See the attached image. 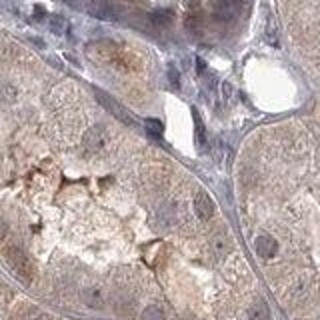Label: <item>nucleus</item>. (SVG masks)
<instances>
[{
  "label": "nucleus",
  "mask_w": 320,
  "mask_h": 320,
  "mask_svg": "<svg viewBox=\"0 0 320 320\" xmlns=\"http://www.w3.org/2000/svg\"><path fill=\"white\" fill-rule=\"evenodd\" d=\"M192 118H194V142H196V146L202 150L204 144H206V132H204V124H202V120H200L196 108H192Z\"/></svg>",
  "instance_id": "nucleus-9"
},
{
  "label": "nucleus",
  "mask_w": 320,
  "mask_h": 320,
  "mask_svg": "<svg viewBox=\"0 0 320 320\" xmlns=\"http://www.w3.org/2000/svg\"><path fill=\"white\" fill-rule=\"evenodd\" d=\"M150 20H152V24H156V26H168V24H172L174 14H172L170 10H156V12L150 14Z\"/></svg>",
  "instance_id": "nucleus-11"
},
{
  "label": "nucleus",
  "mask_w": 320,
  "mask_h": 320,
  "mask_svg": "<svg viewBox=\"0 0 320 320\" xmlns=\"http://www.w3.org/2000/svg\"><path fill=\"white\" fill-rule=\"evenodd\" d=\"M140 320H166V318H164V312L160 310L158 306L150 304V306H146V308L142 310V314H140Z\"/></svg>",
  "instance_id": "nucleus-12"
},
{
  "label": "nucleus",
  "mask_w": 320,
  "mask_h": 320,
  "mask_svg": "<svg viewBox=\"0 0 320 320\" xmlns=\"http://www.w3.org/2000/svg\"><path fill=\"white\" fill-rule=\"evenodd\" d=\"M168 80H170V84H172V86H178V82H180L178 70H176L174 66H168Z\"/></svg>",
  "instance_id": "nucleus-17"
},
{
  "label": "nucleus",
  "mask_w": 320,
  "mask_h": 320,
  "mask_svg": "<svg viewBox=\"0 0 320 320\" xmlns=\"http://www.w3.org/2000/svg\"><path fill=\"white\" fill-rule=\"evenodd\" d=\"M4 256H6L8 266L16 272V276H18L22 282H26V284H28V282L32 280V274H34L32 264H30L28 256H26L20 248H16V246H8V248L4 250Z\"/></svg>",
  "instance_id": "nucleus-1"
},
{
  "label": "nucleus",
  "mask_w": 320,
  "mask_h": 320,
  "mask_svg": "<svg viewBox=\"0 0 320 320\" xmlns=\"http://www.w3.org/2000/svg\"><path fill=\"white\" fill-rule=\"evenodd\" d=\"M88 10H90V14H92L94 18H98V20H112V18H114L112 6H110L108 2H104V0H94Z\"/></svg>",
  "instance_id": "nucleus-6"
},
{
  "label": "nucleus",
  "mask_w": 320,
  "mask_h": 320,
  "mask_svg": "<svg viewBox=\"0 0 320 320\" xmlns=\"http://www.w3.org/2000/svg\"><path fill=\"white\" fill-rule=\"evenodd\" d=\"M144 124H146V126H148V130H150L152 134H156V136H160V134H162V130H164L162 122H160V120H154V118H148Z\"/></svg>",
  "instance_id": "nucleus-16"
},
{
  "label": "nucleus",
  "mask_w": 320,
  "mask_h": 320,
  "mask_svg": "<svg viewBox=\"0 0 320 320\" xmlns=\"http://www.w3.org/2000/svg\"><path fill=\"white\" fill-rule=\"evenodd\" d=\"M48 24H50V30L54 34H64V30H66V20L62 16H50Z\"/></svg>",
  "instance_id": "nucleus-13"
},
{
  "label": "nucleus",
  "mask_w": 320,
  "mask_h": 320,
  "mask_svg": "<svg viewBox=\"0 0 320 320\" xmlns=\"http://www.w3.org/2000/svg\"><path fill=\"white\" fill-rule=\"evenodd\" d=\"M96 98L100 100V104L106 108L108 112H112L120 122H124V124H134V120H132V116H130V112H126L124 108L120 106L118 102H114L110 96H106L104 92H100V90H96Z\"/></svg>",
  "instance_id": "nucleus-2"
},
{
  "label": "nucleus",
  "mask_w": 320,
  "mask_h": 320,
  "mask_svg": "<svg viewBox=\"0 0 320 320\" xmlns=\"http://www.w3.org/2000/svg\"><path fill=\"white\" fill-rule=\"evenodd\" d=\"M2 96H4L6 102H14V100H16V90H14L8 82H4V84H2Z\"/></svg>",
  "instance_id": "nucleus-15"
},
{
  "label": "nucleus",
  "mask_w": 320,
  "mask_h": 320,
  "mask_svg": "<svg viewBox=\"0 0 320 320\" xmlns=\"http://www.w3.org/2000/svg\"><path fill=\"white\" fill-rule=\"evenodd\" d=\"M222 96H224V100H230V96H232V86H230V82H224V84H222Z\"/></svg>",
  "instance_id": "nucleus-18"
},
{
  "label": "nucleus",
  "mask_w": 320,
  "mask_h": 320,
  "mask_svg": "<svg viewBox=\"0 0 320 320\" xmlns=\"http://www.w3.org/2000/svg\"><path fill=\"white\" fill-rule=\"evenodd\" d=\"M82 298H84V302H86L90 308H102V304H104L102 294H100L96 288H88V290H84Z\"/></svg>",
  "instance_id": "nucleus-10"
},
{
  "label": "nucleus",
  "mask_w": 320,
  "mask_h": 320,
  "mask_svg": "<svg viewBox=\"0 0 320 320\" xmlns=\"http://www.w3.org/2000/svg\"><path fill=\"white\" fill-rule=\"evenodd\" d=\"M254 248H256V254L262 256V258H272L278 250V242L272 238V236H258L256 242H254Z\"/></svg>",
  "instance_id": "nucleus-5"
},
{
  "label": "nucleus",
  "mask_w": 320,
  "mask_h": 320,
  "mask_svg": "<svg viewBox=\"0 0 320 320\" xmlns=\"http://www.w3.org/2000/svg\"><path fill=\"white\" fill-rule=\"evenodd\" d=\"M196 66H198V72L202 74V72H204V62H202V58H196Z\"/></svg>",
  "instance_id": "nucleus-19"
},
{
  "label": "nucleus",
  "mask_w": 320,
  "mask_h": 320,
  "mask_svg": "<svg viewBox=\"0 0 320 320\" xmlns=\"http://www.w3.org/2000/svg\"><path fill=\"white\" fill-rule=\"evenodd\" d=\"M194 210L198 214V218L200 220H208V218H212L214 214V202L212 198L206 194V192H198L196 196H194Z\"/></svg>",
  "instance_id": "nucleus-3"
},
{
  "label": "nucleus",
  "mask_w": 320,
  "mask_h": 320,
  "mask_svg": "<svg viewBox=\"0 0 320 320\" xmlns=\"http://www.w3.org/2000/svg\"><path fill=\"white\" fill-rule=\"evenodd\" d=\"M238 12V0H218L214 6V18L216 20H230Z\"/></svg>",
  "instance_id": "nucleus-4"
},
{
  "label": "nucleus",
  "mask_w": 320,
  "mask_h": 320,
  "mask_svg": "<svg viewBox=\"0 0 320 320\" xmlns=\"http://www.w3.org/2000/svg\"><path fill=\"white\" fill-rule=\"evenodd\" d=\"M84 144H86L90 150L102 148V146H104V132H102V128H100V126H98V128H90V130L86 132V136H84Z\"/></svg>",
  "instance_id": "nucleus-7"
},
{
  "label": "nucleus",
  "mask_w": 320,
  "mask_h": 320,
  "mask_svg": "<svg viewBox=\"0 0 320 320\" xmlns=\"http://www.w3.org/2000/svg\"><path fill=\"white\" fill-rule=\"evenodd\" d=\"M248 320H270L268 304L262 298H258V300L248 308Z\"/></svg>",
  "instance_id": "nucleus-8"
},
{
  "label": "nucleus",
  "mask_w": 320,
  "mask_h": 320,
  "mask_svg": "<svg viewBox=\"0 0 320 320\" xmlns=\"http://www.w3.org/2000/svg\"><path fill=\"white\" fill-rule=\"evenodd\" d=\"M212 244L218 256H224V254L228 252V238H226V236H216Z\"/></svg>",
  "instance_id": "nucleus-14"
}]
</instances>
